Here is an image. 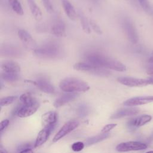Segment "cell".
I'll list each match as a JSON object with an SVG mask.
<instances>
[{"mask_svg":"<svg viewBox=\"0 0 153 153\" xmlns=\"http://www.w3.org/2000/svg\"><path fill=\"white\" fill-rule=\"evenodd\" d=\"M86 62L93 65L118 72L126 71V66L121 62L97 51H91L85 55Z\"/></svg>","mask_w":153,"mask_h":153,"instance_id":"6da1fadb","label":"cell"},{"mask_svg":"<svg viewBox=\"0 0 153 153\" xmlns=\"http://www.w3.org/2000/svg\"><path fill=\"white\" fill-rule=\"evenodd\" d=\"M35 56L44 59H57L63 57L65 51L62 46L57 42H50L33 50Z\"/></svg>","mask_w":153,"mask_h":153,"instance_id":"7a4b0ae2","label":"cell"},{"mask_svg":"<svg viewBox=\"0 0 153 153\" xmlns=\"http://www.w3.org/2000/svg\"><path fill=\"white\" fill-rule=\"evenodd\" d=\"M59 87L66 93L85 92L90 89V86L85 81L75 77H68L62 79Z\"/></svg>","mask_w":153,"mask_h":153,"instance_id":"3957f363","label":"cell"},{"mask_svg":"<svg viewBox=\"0 0 153 153\" xmlns=\"http://www.w3.org/2000/svg\"><path fill=\"white\" fill-rule=\"evenodd\" d=\"M74 69L78 71L87 72L99 76L105 77L111 75V72L108 69L93 65L88 62L76 63L74 65Z\"/></svg>","mask_w":153,"mask_h":153,"instance_id":"277c9868","label":"cell"},{"mask_svg":"<svg viewBox=\"0 0 153 153\" xmlns=\"http://www.w3.org/2000/svg\"><path fill=\"white\" fill-rule=\"evenodd\" d=\"M39 107V103L36 99L34 101L27 103H21L14 110V114L20 118H25L29 117L35 113Z\"/></svg>","mask_w":153,"mask_h":153,"instance_id":"5b68a950","label":"cell"},{"mask_svg":"<svg viewBox=\"0 0 153 153\" xmlns=\"http://www.w3.org/2000/svg\"><path fill=\"white\" fill-rule=\"evenodd\" d=\"M147 145L137 141H129L123 142L116 146V150L118 152H128L131 151H140L145 149Z\"/></svg>","mask_w":153,"mask_h":153,"instance_id":"8992f818","label":"cell"},{"mask_svg":"<svg viewBox=\"0 0 153 153\" xmlns=\"http://www.w3.org/2000/svg\"><path fill=\"white\" fill-rule=\"evenodd\" d=\"M123 26L128 39L133 44H136L138 41L139 37L136 27L133 23L128 19L124 20Z\"/></svg>","mask_w":153,"mask_h":153,"instance_id":"52a82bcc","label":"cell"},{"mask_svg":"<svg viewBox=\"0 0 153 153\" xmlns=\"http://www.w3.org/2000/svg\"><path fill=\"white\" fill-rule=\"evenodd\" d=\"M26 81L35 85L41 91L45 93L52 94V93H54L55 91L54 87L51 84L50 81L47 78H45L44 77L39 78L38 79L35 81L27 80Z\"/></svg>","mask_w":153,"mask_h":153,"instance_id":"ba28073f","label":"cell"},{"mask_svg":"<svg viewBox=\"0 0 153 153\" xmlns=\"http://www.w3.org/2000/svg\"><path fill=\"white\" fill-rule=\"evenodd\" d=\"M79 126V122L76 120H71L65 123L60 130L56 134L53 139V142H56L71 133Z\"/></svg>","mask_w":153,"mask_h":153,"instance_id":"9c48e42d","label":"cell"},{"mask_svg":"<svg viewBox=\"0 0 153 153\" xmlns=\"http://www.w3.org/2000/svg\"><path fill=\"white\" fill-rule=\"evenodd\" d=\"M118 82L128 87H143L149 84L148 79L136 78L128 76H121L117 78Z\"/></svg>","mask_w":153,"mask_h":153,"instance_id":"30bf717a","label":"cell"},{"mask_svg":"<svg viewBox=\"0 0 153 153\" xmlns=\"http://www.w3.org/2000/svg\"><path fill=\"white\" fill-rule=\"evenodd\" d=\"M152 117L149 115H143L129 120L127 123V127L130 130H135L151 121Z\"/></svg>","mask_w":153,"mask_h":153,"instance_id":"8fae6325","label":"cell"},{"mask_svg":"<svg viewBox=\"0 0 153 153\" xmlns=\"http://www.w3.org/2000/svg\"><path fill=\"white\" fill-rule=\"evenodd\" d=\"M153 102V96H137L126 100L123 104L127 106H134Z\"/></svg>","mask_w":153,"mask_h":153,"instance_id":"7c38bea8","label":"cell"},{"mask_svg":"<svg viewBox=\"0 0 153 153\" xmlns=\"http://www.w3.org/2000/svg\"><path fill=\"white\" fill-rule=\"evenodd\" d=\"M54 128V127H46L41 130L36 137L34 144V147H39L43 145L47 140L51 132L53 131Z\"/></svg>","mask_w":153,"mask_h":153,"instance_id":"4fadbf2b","label":"cell"},{"mask_svg":"<svg viewBox=\"0 0 153 153\" xmlns=\"http://www.w3.org/2000/svg\"><path fill=\"white\" fill-rule=\"evenodd\" d=\"M78 96L76 93H67L58 97L54 102V106L56 108H59L64 105L74 100Z\"/></svg>","mask_w":153,"mask_h":153,"instance_id":"5bb4252c","label":"cell"},{"mask_svg":"<svg viewBox=\"0 0 153 153\" xmlns=\"http://www.w3.org/2000/svg\"><path fill=\"white\" fill-rule=\"evenodd\" d=\"M57 121V115L56 112L49 111L42 116V124L44 127H55Z\"/></svg>","mask_w":153,"mask_h":153,"instance_id":"9a60e30c","label":"cell"},{"mask_svg":"<svg viewBox=\"0 0 153 153\" xmlns=\"http://www.w3.org/2000/svg\"><path fill=\"white\" fill-rule=\"evenodd\" d=\"M1 68L3 72L8 73L19 74L21 70L20 65L17 62L13 60L3 62L1 64Z\"/></svg>","mask_w":153,"mask_h":153,"instance_id":"2e32d148","label":"cell"},{"mask_svg":"<svg viewBox=\"0 0 153 153\" xmlns=\"http://www.w3.org/2000/svg\"><path fill=\"white\" fill-rule=\"evenodd\" d=\"M51 33L57 37H62L66 35V25L62 20L56 21L51 27Z\"/></svg>","mask_w":153,"mask_h":153,"instance_id":"e0dca14e","label":"cell"},{"mask_svg":"<svg viewBox=\"0 0 153 153\" xmlns=\"http://www.w3.org/2000/svg\"><path fill=\"white\" fill-rule=\"evenodd\" d=\"M1 54L5 56L10 57H19L22 54L21 50L11 45H4L1 48Z\"/></svg>","mask_w":153,"mask_h":153,"instance_id":"ac0fdd59","label":"cell"},{"mask_svg":"<svg viewBox=\"0 0 153 153\" xmlns=\"http://www.w3.org/2000/svg\"><path fill=\"white\" fill-rule=\"evenodd\" d=\"M17 35L22 42L26 46L29 47H33L35 45V42L32 35L25 29H19Z\"/></svg>","mask_w":153,"mask_h":153,"instance_id":"d6986e66","label":"cell"},{"mask_svg":"<svg viewBox=\"0 0 153 153\" xmlns=\"http://www.w3.org/2000/svg\"><path fill=\"white\" fill-rule=\"evenodd\" d=\"M63 8L66 16L72 20H75L77 18L76 11L73 5L69 0H61Z\"/></svg>","mask_w":153,"mask_h":153,"instance_id":"ffe728a7","label":"cell"},{"mask_svg":"<svg viewBox=\"0 0 153 153\" xmlns=\"http://www.w3.org/2000/svg\"><path fill=\"white\" fill-rule=\"evenodd\" d=\"M139 109L137 108H124L121 109L115 112L112 116L111 117L112 119H117L123 118L127 116H131L136 115L139 112Z\"/></svg>","mask_w":153,"mask_h":153,"instance_id":"44dd1931","label":"cell"},{"mask_svg":"<svg viewBox=\"0 0 153 153\" xmlns=\"http://www.w3.org/2000/svg\"><path fill=\"white\" fill-rule=\"evenodd\" d=\"M27 3L34 19L37 21H40L42 19V13L41 9L35 3L34 0H27Z\"/></svg>","mask_w":153,"mask_h":153,"instance_id":"7402d4cb","label":"cell"},{"mask_svg":"<svg viewBox=\"0 0 153 153\" xmlns=\"http://www.w3.org/2000/svg\"><path fill=\"white\" fill-rule=\"evenodd\" d=\"M109 136V134L106 133H102L93 137H91L90 138H88L85 140V144L87 146H90L97 143H99L106 139H107Z\"/></svg>","mask_w":153,"mask_h":153,"instance_id":"603a6c76","label":"cell"},{"mask_svg":"<svg viewBox=\"0 0 153 153\" xmlns=\"http://www.w3.org/2000/svg\"><path fill=\"white\" fill-rule=\"evenodd\" d=\"M8 2L12 8V10L18 15L22 16L24 14V11L22 6L19 0H8Z\"/></svg>","mask_w":153,"mask_h":153,"instance_id":"cb8c5ba5","label":"cell"},{"mask_svg":"<svg viewBox=\"0 0 153 153\" xmlns=\"http://www.w3.org/2000/svg\"><path fill=\"white\" fill-rule=\"evenodd\" d=\"M78 17L80 20V23L82 28V30L87 33H90L91 32V27L90 25V23L87 19L85 17V16L79 13L78 14Z\"/></svg>","mask_w":153,"mask_h":153,"instance_id":"d4e9b609","label":"cell"},{"mask_svg":"<svg viewBox=\"0 0 153 153\" xmlns=\"http://www.w3.org/2000/svg\"><path fill=\"white\" fill-rule=\"evenodd\" d=\"M1 79L6 82H15L19 79V74L8 73L3 72L1 74Z\"/></svg>","mask_w":153,"mask_h":153,"instance_id":"484cf974","label":"cell"},{"mask_svg":"<svg viewBox=\"0 0 153 153\" xmlns=\"http://www.w3.org/2000/svg\"><path fill=\"white\" fill-rule=\"evenodd\" d=\"M89 111H90L89 106L85 103H81L79 105L76 109L77 114L81 118L86 117L88 114Z\"/></svg>","mask_w":153,"mask_h":153,"instance_id":"4316f807","label":"cell"},{"mask_svg":"<svg viewBox=\"0 0 153 153\" xmlns=\"http://www.w3.org/2000/svg\"><path fill=\"white\" fill-rule=\"evenodd\" d=\"M138 2L142 9L147 13H152V9L148 0H138Z\"/></svg>","mask_w":153,"mask_h":153,"instance_id":"83f0119b","label":"cell"},{"mask_svg":"<svg viewBox=\"0 0 153 153\" xmlns=\"http://www.w3.org/2000/svg\"><path fill=\"white\" fill-rule=\"evenodd\" d=\"M16 99H17V96H7V97H3L1 99V101H0L1 106H7L8 105H10L13 102H14Z\"/></svg>","mask_w":153,"mask_h":153,"instance_id":"f1b7e54d","label":"cell"},{"mask_svg":"<svg viewBox=\"0 0 153 153\" xmlns=\"http://www.w3.org/2000/svg\"><path fill=\"white\" fill-rule=\"evenodd\" d=\"M46 11L49 13H52L54 11V7L50 0H41Z\"/></svg>","mask_w":153,"mask_h":153,"instance_id":"f546056e","label":"cell"},{"mask_svg":"<svg viewBox=\"0 0 153 153\" xmlns=\"http://www.w3.org/2000/svg\"><path fill=\"white\" fill-rule=\"evenodd\" d=\"M84 143L82 142H74L72 146H71V148L75 152H79L82 151L84 148Z\"/></svg>","mask_w":153,"mask_h":153,"instance_id":"4dcf8cb0","label":"cell"},{"mask_svg":"<svg viewBox=\"0 0 153 153\" xmlns=\"http://www.w3.org/2000/svg\"><path fill=\"white\" fill-rule=\"evenodd\" d=\"M89 23H90V27L92 28V29L96 32L97 33V34L99 35H102V30L101 29V28L100 27V26L98 25V24L95 22L94 21L92 20H90L89 21Z\"/></svg>","mask_w":153,"mask_h":153,"instance_id":"1f68e13d","label":"cell"},{"mask_svg":"<svg viewBox=\"0 0 153 153\" xmlns=\"http://www.w3.org/2000/svg\"><path fill=\"white\" fill-rule=\"evenodd\" d=\"M116 126H117L116 124H114V123L113 124H108L103 127V128L102 129V133H108L110 130H111L112 129L115 128Z\"/></svg>","mask_w":153,"mask_h":153,"instance_id":"d6a6232c","label":"cell"},{"mask_svg":"<svg viewBox=\"0 0 153 153\" xmlns=\"http://www.w3.org/2000/svg\"><path fill=\"white\" fill-rule=\"evenodd\" d=\"M32 146H33V145L30 143H22V144L18 146L17 150L19 151V152H20V151H22L23 150H26V149H31Z\"/></svg>","mask_w":153,"mask_h":153,"instance_id":"836d02e7","label":"cell"},{"mask_svg":"<svg viewBox=\"0 0 153 153\" xmlns=\"http://www.w3.org/2000/svg\"><path fill=\"white\" fill-rule=\"evenodd\" d=\"M9 124V120L8 119H5L3 121H2L1 122V127H0V131L2 132L5 128H7V127L8 126Z\"/></svg>","mask_w":153,"mask_h":153,"instance_id":"e575fe53","label":"cell"},{"mask_svg":"<svg viewBox=\"0 0 153 153\" xmlns=\"http://www.w3.org/2000/svg\"><path fill=\"white\" fill-rule=\"evenodd\" d=\"M146 72H147V74H148V75H149L151 76H152V77H153V66L149 67V68L147 69Z\"/></svg>","mask_w":153,"mask_h":153,"instance_id":"d590c367","label":"cell"},{"mask_svg":"<svg viewBox=\"0 0 153 153\" xmlns=\"http://www.w3.org/2000/svg\"><path fill=\"white\" fill-rule=\"evenodd\" d=\"M19 153H33V151L32 150V149H26V150L20 151Z\"/></svg>","mask_w":153,"mask_h":153,"instance_id":"8d00e7d4","label":"cell"},{"mask_svg":"<svg viewBox=\"0 0 153 153\" xmlns=\"http://www.w3.org/2000/svg\"><path fill=\"white\" fill-rule=\"evenodd\" d=\"M148 80L149 84H153V77L152 76H151L150 78H148Z\"/></svg>","mask_w":153,"mask_h":153,"instance_id":"74e56055","label":"cell"},{"mask_svg":"<svg viewBox=\"0 0 153 153\" xmlns=\"http://www.w3.org/2000/svg\"><path fill=\"white\" fill-rule=\"evenodd\" d=\"M0 153H8V152L2 147H1L0 149Z\"/></svg>","mask_w":153,"mask_h":153,"instance_id":"f35d334b","label":"cell"},{"mask_svg":"<svg viewBox=\"0 0 153 153\" xmlns=\"http://www.w3.org/2000/svg\"><path fill=\"white\" fill-rule=\"evenodd\" d=\"M148 62L149 63H153V55L148 59Z\"/></svg>","mask_w":153,"mask_h":153,"instance_id":"ab89813d","label":"cell"},{"mask_svg":"<svg viewBox=\"0 0 153 153\" xmlns=\"http://www.w3.org/2000/svg\"><path fill=\"white\" fill-rule=\"evenodd\" d=\"M146 153H153V151H148V152H146Z\"/></svg>","mask_w":153,"mask_h":153,"instance_id":"60d3db41","label":"cell"},{"mask_svg":"<svg viewBox=\"0 0 153 153\" xmlns=\"http://www.w3.org/2000/svg\"><path fill=\"white\" fill-rule=\"evenodd\" d=\"M152 55H153V51H152Z\"/></svg>","mask_w":153,"mask_h":153,"instance_id":"b9f144b4","label":"cell"}]
</instances>
